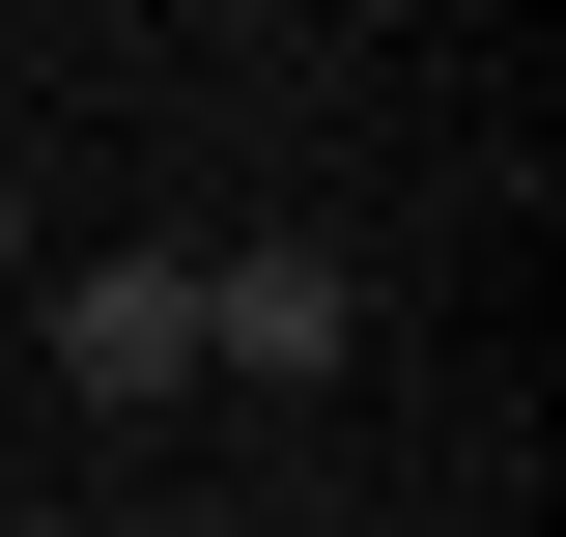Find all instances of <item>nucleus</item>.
<instances>
[{
	"label": "nucleus",
	"instance_id": "f257e3e1",
	"mask_svg": "<svg viewBox=\"0 0 566 537\" xmlns=\"http://www.w3.org/2000/svg\"><path fill=\"white\" fill-rule=\"evenodd\" d=\"M199 368L227 397H340L368 368V283L312 255V227H255V255H199Z\"/></svg>",
	"mask_w": 566,
	"mask_h": 537
},
{
	"label": "nucleus",
	"instance_id": "20e7f679",
	"mask_svg": "<svg viewBox=\"0 0 566 537\" xmlns=\"http://www.w3.org/2000/svg\"><path fill=\"white\" fill-rule=\"evenodd\" d=\"M85 537H170V509H85Z\"/></svg>",
	"mask_w": 566,
	"mask_h": 537
},
{
	"label": "nucleus",
	"instance_id": "7ed1b4c3",
	"mask_svg": "<svg viewBox=\"0 0 566 537\" xmlns=\"http://www.w3.org/2000/svg\"><path fill=\"white\" fill-rule=\"evenodd\" d=\"M0 283H29V170H0Z\"/></svg>",
	"mask_w": 566,
	"mask_h": 537
},
{
	"label": "nucleus",
	"instance_id": "39448f33",
	"mask_svg": "<svg viewBox=\"0 0 566 537\" xmlns=\"http://www.w3.org/2000/svg\"><path fill=\"white\" fill-rule=\"evenodd\" d=\"M0 537H29V481H0Z\"/></svg>",
	"mask_w": 566,
	"mask_h": 537
},
{
	"label": "nucleus",
	"instance_id": "f03ea898",
	"mask_svg": "<svg viewBox=\"0 0 566 537\" xmlns=\"http://www.w3.org/2000/svg\"><path fill=\"white\" fill-rule=\"evenodd\" d=\"M29 339H57V397H85V424L199 397V255H57V312H29Z\"/></svg>",
	"mask_w": 566,
	"mask_h": 537
}]
</instances>
